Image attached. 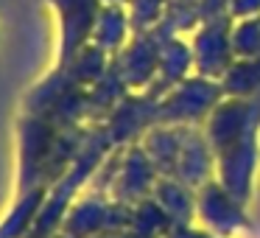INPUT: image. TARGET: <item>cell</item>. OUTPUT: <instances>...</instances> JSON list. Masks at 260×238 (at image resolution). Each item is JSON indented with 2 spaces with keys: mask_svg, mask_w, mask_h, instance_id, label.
Listing matches in <instances>:
<instances>
[{
  "mask_svg": "<svg viewBox=\"0 0 260 238\" xmlns=\"http://www.w3.org/2000/svg\"><path fill=\"white\" fill-rule=\"evenodd\" d=\"M104 3H120V6H126L129 0H104Z\"/></svg>",
  "mask_w": 260,
  "mask_h": 238,
  "instance_id": "cell-28",
  "label": "cell"
},
{
  "mask_svg": "<svg viewBox=\"0 0 260 238\" xmlns=\"http://www.w3.org/2000/svg\"><path fill=\"white\" fill-rule=\"evenodd\" d=\"M109 68H112V56H109L107 51H101L98 45H92V42L84 45L68 65H64V70H68V73L73 76V81L81 87H92L95 81H101L104 76L109 73Z\"/></svg>",
  "mask_w": 260,
  "mask_h": 238,
  "instance_id": "cell-20",
  "label": "cell"
},
{
  "mask_svg": "<svg viewBox=\"0 0 260 238\" xmlns=\"http://www.w3.org/2000/svg\"><path fill=\"white\" fill-rule=\"evenodd\" d=\"M162 37L157 31H135L132 40L123 45V51L112 56V68L129 84L132 93H143L157 76Z\"/></svg>",
  "mask_w": 260,
  "mask_h": 238,
  "instance_id": "cell-9",
  "label": "cell"
},
{
  "mask_svg": "<svg viewBox=\"0 0 260 238\" xmlns=\"http://www.w3.org/2000/svg\"><path fill=\"white\" fill-rule=\"evenodd\" d=\"M157 182H159V171L154 168L143 143H132V146L123 148V160H120V168L112 182L109 196L126 204H137L151 196Z\"/></svg>",
  "mask_w": 260,
  "mask_h": 238,
  "instance_id": "cell-11",
  "label": "cell"
},
{
  "mask_svg": "<svg viewBox=\"0 0 260 238\" xmlns=\"http://www.w3.org/2000/svg\"><path fill=\"white\" fill-rule=\"evenodd\" d=\"M59 17V56L56 68H64L84 45H90L104 0H45Z\"/></svg>",
  "mask_w": 260,
  "mask_h": 238,
  "instance_id": "cell-7",
  "label": "cell"
},
{
  "mask_svg": "<svg viewBox=\"0 0 260 238\" xmlns=\"http://www.w3.org/2000/svg\"><path fill=\"white\" fill-rule=\"evenodd\" d=\"M202 25V14H199V0H168L162 20L154 31L162 40L168 37H182L185 31H193Z\"/></svg>",
  "mask_w": 260,
  "mask_h": 238,
  "instance_id": "cell-21",
  "label": "cell"
},
{
  "mask_svg": "<svg viewBox=\"0 0 260 238\" xmlns=\"http://www.w3.org/2000/svg\"><path fill=\"white\" fill-rule=\"evenodd\" d=\"M230 34H232V17L210 20V23H202L196 28L190 48H193V65H196L199 76L221 79L230 70V65L235 62Z\"/></svg>",
  "mask_w": 260,
  "mask_h": 238,
  "instance_id": "cell-10",
  "label": "cell"
},
{
  "mask_svg": "<svg viewBox=\"0 0 260 238\" xmlns=\"http://www.w3.org/2000/svg\"><path fill=\"white\" fill-rule=\"evenodd\" d=\"M199 14H202V23L230 17V0H199Z\"/></svg>",
  "mask_w": 260,
  "mask_h": 238,
  "instance_id": "cell-25",
  "label": "cell"
},
{
  "mask_svg": "<svg viewBox=\"0 0 260 238\" xmlns=\"http://www.w3.org/2000/svg\"><path fill=\"white\" fill-rule=\"evenodd\" d=\"M260 14V0H230V17H257Z\"/></svg>",
  "mask_w": 260,
  "mask_h": 238,
  "instance_id": "cell-27",
  "label": "cell"
},
{
  "mask_svg": "<svg viewBox=\"0 0 260 238\" xmlns=\"http://www.w3.org/2000/svg\"><path fill=\"white\" fill-rule=\"evenodd\" d=\"M196 221L204 230L215 232L221 238L252 230L246 204L238 202L218 180H210L207 185H202L196 191Z\"/></svg>",
  "mask_w": 260,
  "mask_h": 238,
  "instance_id": "cell-6",
  "label": "cell"
},
{
  "mask_svg": "<svg viewBox=\"0 0 260 238\" xmlns=\"http://www.w3.org/2000/svg\"><path fill=\"white\" fill-rule=\"evenodd\" d=\"M193 73H196V65H193L190 42H185L182 37H168V40L162 42V51H159L157 76H154V81L143 93H148L151 98L159 101L165 93H171L176 84L190 79Z\"/></svg>",
  "mask_w": 260,
  "mask_h": 238,
  "instance_id": "cell-13",
  "label": "cell"
},
{
  "mask_svg": "<svg viewBox=\"0 0 260 238\" xmlns=\"http://www.w3.org/2000/svg\"><path fill=\"white\" fill-rule=\"evenodd\" d=\"M151 199L168 213L174 224H193L196 221V188L174 180V176H159Z\"/></svg>",
  "mask_w": 260,
  "mask_h": 238,
  "instance_id": "cell-15",
  "label": "cell"
},
{
  "mask_svg": "<svg viewBox=\"0 0 260 238\" xmlns=\"http://www.w3.org/2000/svg\"><path fill=\"white\" fill-rule=\"evenodd\" d=\"M90 126L59 129L51 121L25 112L17 124V196L56 185L76 163Z\"/></svg>",
  "mask_w": 260,
  "mask_h": 238,
  "instance_id": "cell-2",
  "label": "cell"
},
{
  "mask_svg": "<svg viewBox=\"0 0 260 238\" xmlns=\"http://www.w3.org/2000/svg\"><path fill=\"white\" fill-rule=\"evenodd\" d=\"M204 135L215 154V180L249 204L260 160V101L224 98L204 121Z\"/></svg>",
  "mask_w": 260,
  "mask_h": 238,
  "instance_id": "cell-1",
  "label": "cell"
},
{
  "mask_svg": "<svg viewBox=\"0 0 260 238\" xmlns=\"http://www.w3.org/2000/svg\"><path fill=\"white\" fill-rule=\"evenodd\" d=\"M129 84L118 76V70L109 68V73L101 81H95L92 87H87V115H90L92 124H101L107 121V115L129 96Z\"/></svg>",
  "mask_w": 260,
  "mask_h": 238,
  "instance_id": "cell-17",
  "label": "cell"
},
{
  "mask_svg": "<svg viewBox=\"0 0 260 238\" xmlns=\"http://www.w3.org/2000/svg\"><path fill=\"white\" fill-rule=\"evenodd\" d=\"M171 227H174V221L168 219V213L151 196L135 204V216H132L129 232H135L137 238H162Z\"/></svg>",
  "mask_w": 260,
  "mask_h": 238,
  "instance_id": "cell-22",
  "label": "cell"
},
{
  "mask_svg": "<svg viewBox=\"0 0 260 238\" xmlns=\"http://www.w3.org/2000/svg\"><path fill=\"white\" fill-rule=\"evenodd\" d=\"M132 216H135V204L118 202L101 191H90L70 204L59 232H64L68 238H95L101 232H126L132 227Z\"/></svg>",
  "mask_w": 260,
  "mask_h": 238,
  "instance_id": "cell-5",
  "label": "cell"
},
{
  "mask_svg": "<svg viewBox=\"0 0 260 238\" xmlns=\"http://www.w3.org/2000/svg\"><path fill=\"white\" fill-rule=\"evenodd\" d=\"M126 9L135 31H154L168 9V0H129Z\"/></svg>",
  "mask_w": 260,
  "mask_h": 238,
  "instance_id": "cell-24",
  "label": "cell"
},
{
  "mask_svg": "<svg viewBox=\"0 0 260 238\" xmlns=\"http://www.w3.org/2000/svg\"><path fill=\"white\" fill-rule=\"evenodd\" d=\"M135 28L129 20V9L120 3H104L101 14H98L95 31H92V45H98L101 51H107L109 56L123 51V45L132 40Z\"/></svg>",
  "mask_w": 260,
  "mask_h": 238,
  "instance_id": "cell-14",
  "label": "cell"
},
{
  "mask_svg": "<svg viewBox=\"0 0 260 238\" xmlns=\"http://www.w3.org/2000/svg\"><path fill=\"white\" fill-rule=\"evenodd\" d=\"M143 148L151 157L154 168L159 171V176H174L176 163H179V148H182V126H165L157 124L154 129L146 132L143 137Z\"/></svg>",
  "mask_w": 260,
  "mask_h": 238,
  "instance_id": "cell-16",
  "label": "cell"
},
{
  "mask_svg": "<svg viewBox=\"0 0 260 238\" xmlns=\"http://www.w3.org/2000/svg\"><path fill=\"white\" fill-rule=\"evenodd\" d=\"M157 104L159 101L151 98L148 93H129L107 115V121H101L112 146L126 148L132 143H140L146 137V132L157 126Z\"/></svg>",
  "mask_w": 260,
  "mask_h": 238,
  "instance_id": "cell-8",
  "label": "cell"
},
{
  "mask_svg": "<svg viewBox=\"0 0 260 238\" xmlns=\"http://www.w3.org/2000/svg\"><path fill=\"white\" fill-rule=\"evenodd\" d=\"M45 196H48V188H37V191H28L23 196H17V202L9 210V216L0 221V238H28Z\"/></svg>",
  "mask_w": 260,
  "mask_h": 238,
  "instance_id": "cell-19",
  "label": "cell"
},
{
  "mask_svg": "<svg viewBox=\"0 0 260 238\" xmlns=\"http://www.w3.org/2000/svg\"><path fill=\"white\" fill-rule=\"evenodd\" d=\"M174 180L185 182L190 188H202L210 180H215V154L210 146L204 129L199 126H182V148H179V163H176Z\"/></svg>",
  "mask_w": 260,
  "mask_h": 238,
  "instance_id": "cell-12",
  "label": "cell"
},
{
  "mask_svg": "<svg viewBox=\"0 0 260 238\" xmlns=\"http://www.w3.org/2000/svg\"><path fill=\"white\" fill-rule=\"evenodd\" d=\"M218 81H221V90H224V98L260 101V56L235 59Z\"/></svg>",
  "mask_w": 260,
  "mask_h": 238,
  "instance_id": "cell-18",
  "label": "cell"
},
{
  "mask_svg": "<svg viewBox=\"0 0 260 238\" xmlns=\"http://www.w3.org/2000/svg\"><path fill=\"white\" fill-rule=\"evenodd\" d=\"M162 238H221L215 232L204 230V227H193V224H174Z\"/></svg>",
  "mask_w": 260,
  "mask_h": 238,
  "instance_id": "cell-26",
  "label": "cell"
},
{
  "mask_svg": "<svg viewBox=\"0 0 260 238\" xmlns=\"http://www.w3.org/2000/svg\"><path fill=\"white\" fill-rule=\"evenodd\" d=\"M232 53L235 59H254L260 56V14L257 17L232 20Z\"/></svg>",
  "mask_w": 260,
  "mask_h": 238,
  "instance_id": "cell-23",
  "label": "cell"
},
{
  "mask_svg": "<svg viewBox=\"0 0 260 238\" xmlns=\"http://www.w3.org/2000/svg\"><path fill=\"white\" fill-rule=\"evenodd\" d=\"M224 101L218 79L193 73L171 93H165L157 104V124L165 126H199L213 115V109Z\"/></svg>",
  "mask_w": 260,
  "mask_h": 238,
  "instance_id": "cell-4",
  "label": "cell"
},
{
  "mask_svg": "<svg viewBox=\"0 0 260 238\" xmlns=\"http://www.w3.org/2000/svg\"><path fill=\"white\" fill-rule=\"evenodd\" d=\"M25 112L51 121L59 129H73L90 121L87 115V87L76 84L64 68H53L37 81L25 96Z\"/></svg>",
  "mask_w": 260,
  "mask_h": 238,
  "instance_id": "cell-3",
  "label": "cell"
}]
</instances>
